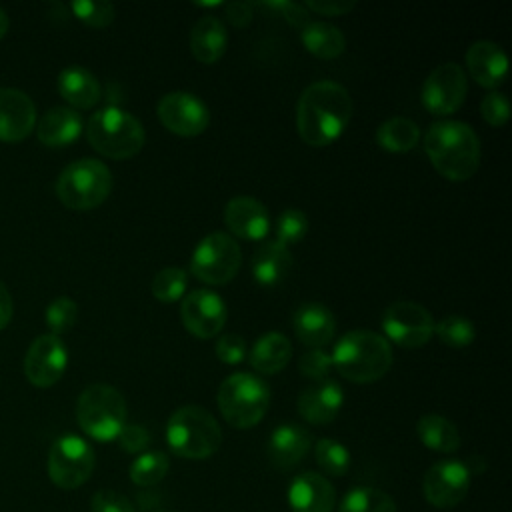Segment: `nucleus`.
Here are the masks:
<instances>
[{"instance_id":"f257e3e1","label":"nucleus","mask_w":512,"mask_h":512,"mask_svg":"<svg viewBox=\"0 0 512 512\" xmlns=\"http://www.w3.org/2000/svg\"><path fill=\"white\" fill-rule=\"evenodd\" d=\"M352 96L334 80L308 84L296 104V128L308 146H328L342 136L352 118Z\"/></svg>"},{"instance_id":"f03ea898","label":"nucleus","mask_w":512,"mask_h":512,"mask_svg":"<svg viewBox=\"0 0 512 512\" xmlns=\"http://www.w3.org/2000/svg\"><path fill=\"white\" fill-rule=\"evenodd\" d=\"M424 152L440 176L452 182L472 178L480 166V138L460 120H438L424 134Z\"/></svg>"},{"instance_id":"7ed1b4c3","label":"nucleus","mask_w":512,"mask_h":512,"mask_svg":"<svg viewBox=\"0 0 512 512\" xmlns=\"http://www.w3.org/2000/svg\"><path fill=\"white\" fill-rule=\"evenodd\" d=\"M332 368L350 382L370 384L388 374L394 362L390 342L372 330H350L332 350Z\"/></svg>"},{"instance_id":"20e7f679","label":"nucleus","mask_w":512,"mask_h":512,"mask_svg":"<svg viewBox=\"0 0 512 512\" xmlns=\"http://www.w3.org/2000/svg\"><path fill=\"white\" fill-rule=\"evenodd\" d=\"M166 442L180 458L204 460L218 452L222 444V428L206 408L186 404L174 410L168 418Z\"/></svg>"},{"instance_id":"39448f33","label":"nucleus","mask_w":512,"mask_h":512,"mask_svg":"<svg viewBox=\"0 0 512 512\" xmlns=\"http://www.w3.org/2000/svg\"><path fill=\"white\" fill-rule=\"evenodd\" d=\"M86 138L90 146L102 156L112 160H126L142 150L146 132L140 120L130 112L118 106H106L88 118Z\"/></svg>"},{"instance_id":"423d86ee","label":"nucleus","mask_w":512,"mask_h":512,"mask_svg":"<svg viewBox=\"0 0 512 512\" xmlns=\"http://www.w3.org/2000/svg\"><path fill=\"white\" fill-rule=\"evenodd\" d=\"M216 402L222 418L232 428L248 430L266 416L270 388L252 372H234L222 380Z\"/></svg>"},{"instance_id":"0eeeda50","label":"nucleus","mask_w":512,"mask_h":512,"mask_svg":"<svg viewBox=\"0 0 512 512\" xmlns=\"http://www.w3.org/2000/svg\"><path fill=\"white\" fill-rule=\"evenodd\" d=\"M126 414L128 406L122 392L104 382L86 386L76 402L80 428L98 442L116 440L126 424Z\"/></svg>"},{"instance_id":"6e6552de","label":"nucleus","mask_w":512,"mask_h":512,"mask_svg":"<svg viewBox=\"0 0 512 512\" xmlns=\"http://www.w3.org/2000/svg\"><path fill=\"white\" fill-rule=\"evenodd\" d=\"M112 172L96 158L70 162L56 180V196L70 210H92L112 192Z\"/></svg>"},{"instance_id":"1a4fd4ad","label":"nucleus","mask_w":512,"mask_h":512,"mask_svg":"<svg viewBox=\"0 0 512 512\" xmlns=\"http://www.w3.org/2000/svg\"><path fill=\"white\" fill-rule=\"evenodd\" d=\"M242 264V250L236 238L226 232L206 234L194 248L190 272L204 284L220 286L230 282Z\"/></svg>"},{"instance_id":"9d476101","label":"nucleus","mask_w":512,"mask_h":512,"mask_svg":"<svg viewBox=\"0 0 512 512\" xmlns=\"http://www.w3.org/2000/svg\"><path fill=\"white\" fill-rule=\"evenodd\" d=\"M94 464L96 456L92 446L76 434H66L50 448L48 476L58 488L76 490L92 476Z\"/></svg>"},{"instance_id":"9b49d317","label":"nucleus","mask_w":512,"mask_h":512,"mask_svg":"<svg viewBox=\"0 0 512 512\" xmlns=\"http://www.w3.org/2000/svg\"><path fill=\"white\" fill-rule=\"evenodd\" d=\"M382 330L384 338L400 348H420L434 334V318L420 302L398 300L384 310Z\"/></svg>"},{"instance_id":"f8f14e48","label":"nucleus","mask_w":512,"mask_h":512,"mask_svg":"<svg viewBox=\"0 0 512 512\" xmlns=\"http://www.w3.org/2000/svg\"><path fill=\"white\" fill-rule=\"evenodd\" d=\"M466 92L468 80L464 68L456 62H442L426 76L420 100L430 114L450 116L464 104Z\"/></svg>"},{"instance_id":"ddd939ff","label":"nucleus","mask_w":512,"mask_h":512,"mask_svg":"<svg viewBox=\"0 0 512 512\" xmlns=\"http://www.w3.org/2000/svg\"><path fill=\"white\" fill-rule=\"evenodd\" d=\"M156 114L162 126L176 136H198L210 124V110L202 98L192 92H166L158 104Z\"/></svg>"},{"instance_id":"4468645a","label":"nucleus","mask_w":512,"mask_h":512,"mask_svg":"<svg viewBox=\"0 0 512 512\" xmlns=\"http://www.w3.org/2000/svg\"><path fill=\"white\" fill-rule=\"evenodd\" d=\"M470 488V468L460 460H440L432 464L422 480L424 498L430 506L446 510L458 506Z\"/></svg>"},{"instance_id":"2eb2a0df","label":"nucleus","mask_w":512,"mask_h":512,"mask_svg":"<svg viewBox=\"0 0 512 512\" xmlns=\"http://www.w3.org/2000/svg\"><path fill=\"white\" fill-rule=\"evenodd\" d=\"M226 316V302L220 294L208 288L188 292L180 304V318L184 328L202 340L220 334L226 324Z\"/></svg>"},{"instance_id":"dca6fc26","label":"nucleus","mask_w":512,"mask_h":512,"mask_svg":"<svg viewBox=\"0 0 512 512\" xmlns=\"http://www.w3.org/2000/svg\"><path fill=\"white\" fill-rule=\"evenodd\" d=\"M66 366L68 348L56 334L38 336L24 356V374L36 388L54 386L62 378Z\"/></svg>"},{"instance_id":"f3484780","label":"nucleus","mask_w":512,"mask_h":512,"mask_svg":"<svg viewBox=\"0 0 512 512\" xmlns=\"http://www.w3.org/2000/svg\"><path fill=\"white\" fill-rule=\"evenodd\" d=\"M224 222L232 238L264 240L270 232V214L266 206L252 196H234L224 206Z\"/></svg>"},{"instance_id":"a211bd4d","label":"nucleus","mask_w":512,"mask_h":512,"mask_svg":"<svg viewBox=\"0 0 512 512\" xmlns=\"http://www.w3.org/2000/svg\"><path fill=\"white\" fill-rule=\"evenodd\" d=\"M36 126V106L16 88H0V140L20 142Z\"/></svg>"},{"instance_id":"6ab92c4d","label":"nucleus","mask_w":512,"mask_h":512,"mask_svg":"<svg viewBox=\"0 0 512 512\" xmlns=\"http://www.w3.org/2000/svg\"><path fill=\"white\" fill-rule=\"evenodd\" d=\"M466 68L476 84L494 90L508 76V56L500 44L476 40L466 50Z\"/></svg>"},{"instance_id":"aec40b11","label":"nucleus","mask_w":512,"mask_h":512,"mask_svg":"<svg viewBox=\"0 0 512 512\" xmlns=\"http://www.w3.org/2000/svg\"><path fill=\"white\" fill-rule=\"evenodd\" d=\"M344 404V392L340 384L326 378L310 384L298 396V414L316 426L330 424Z\"/></svg>"},{"instance_id":"412c9836","label":"nucleus","mask_w":512,"mask_h":512,"mask_svg":"<svg viewBox=\"0 0 512 512\" xmlns=\"http://www.w3.org/2000/svg\"><path fill=\"white\" fill-rule=\"evenodd\" d=\"M286 496L292 512H332L336 504L332 484L316 472L298 474L290 482Z\"/></svg>"},{"instance_id":"4be33fe9","label":"nucleus","mask_w":512,"mask_h":512,"mask_svg":"<svg viewBox=\"0 0 512 512\" xmlns=\"http://www.w3.org/2000/svg\"><path fill=\"white\" fill-rule=\"evenodd\" d=\"M312 444V436L306 428L288 422L274 428V432L268 438V458L274 468L286 472L300 464V460L308 454Z\"/></svg>"},{"instance_id":"5701e85b","label":"nucleus","mask_w":512,"mask_h":512,"mask_svg":"<svg viewBox=\"0 0 512 512\" xmlns=\"http://www.w3.org/2000/svg\"><path fill=\"white\" fill-rule=\"evenodd\" d=\"M296 338L310 348H324L332 342L336 332L334 314L320 302H304L292 316Z\"/></svg>"},{"instance_id":"b1692460","label":"nucleus","mask_w":512,"mask_h":512,"mask_svg":"<svg viewBox=\"0 0 512 512\" xmlns=\"http://www.w3.org/2000/svg\"><path fill=\"white\" fill-rule=\"evenodd\" d=\"M84 128L82 116L70 106H54L40 116L36 126L38 140L50 148H62L72 144Z\"/></svg>"},{"instance_id":"393cba45","label":"nucleus","mask_w":512,"mask_h":512,"mask_svg":"<svg viewBox=\"0 0 512 512\" xmlns=\"http://www.w3.org/2000/svg\"><path fill=\"white\" fill-rule=\"evenodd\" d=\"M228 46V32L220 18L202 16L190 30V52L202 64L218 62Z\"/></svg>"},{"instance_id":"a878e982","label":"nucleus","mask_w":512,"mask_h":512,"mask_svg":"<svg viewBox=\"0 0 512 512\" xmlns=\"http://www.w3.org/2000/svg\"><path fill=\"white\" fill-rule=\"evenodd\" d=\"M58 92L60 96L70 104V108H78V110H88L92 108L102 94L100 82L98 78L82 68V66H66L60 74H58Z\"/></svg>"},{"instance_id":"bb28decb","label":"nucleus","mask_w":512,"mask_h":512,"mask_svg":"<svg viewBox=\"0 0 512 512\" xmlns=\"http://www.w3.org/2000/svg\"><path fill=\"white\" fill-rule=\"evenodd\" d=\"M292 270V254L288 246L268 240L252 256V276L260 286H278Z\"/></svg>"},{"instance_id":"cd10ccee","label":"nucleus","mask_w":512,"mask_h":512,"mask_svg":"<svg viewBox=\"0 0 512 512\" xmlns=\"http://www.w3.org/2000/svg\"><path fill=\"white\" fill-rule=\"evenodd\" d=\"M292 356V344L288 336H284L278 330L264 332L258 336V340L252 344L248 352L250 366L260 374H278L286 368Z\"/></svg>"},{"instance_id":"c85d7f7f","label":"nucleus","mask_w":512,"mask_h":512,"mask_svg":"<svg viewBox=\"0 0 512 512\" xmlns=\"http://www.w3.org/2000/svg\"><path fill=\"white\" fill-rule=\"evenodd\" d=\"M300 40L310 54L322 60L336 58L346 48V38L342 30L336 28L334 24L320 22V20H310L308 24H304L300 28Z\"/></svg>"},{"instance_id":"c756f323","label":"nucleus","mask_w":512,"mask_h":512,"mask_svg":"<svg viewBox=\"0 0 512 512\" xmlns=\"http://www.w3.org/2000/svg\"><path fill=\"white\" fill-rule=\"evenodd\" d=\"M416 434L420 442L442 454H452L460 448V432L452 420L440 414H424L416 422Z\"/></svg>"},{"instance_id":"7c9ffc66","label":"nucleus","mask_w":512,"mask_h":512,"mask_svg":"<svg viewBox=\"0 0 512 512\" xmlns=\"http://www.w3.org/2000/svg\"><path fill=\"white\" fill-rule=\"evenodd\" d=\"M420 140V128L406 116H392L376 130V142L388 152H408Z\"/></svg>"},{"instance_id":"2f4dec72","label":"nucleus","mask_w":512,"mask_h":512,"mask_svg":"<svg viewBox=\"0 0 512 512\" xmlns=\"http://www.w3.org/2000/svg\"><path fill=\"white\" fill-rule=\"evenodd\" d=\"M338 512H396V502L380 488L356 486L346 492Z\"/></svg>"},{"instance_id":"473e14b6","label":"nucleus","mask_w":512,"mask_h":512,"mask_svg":"<svg viewBox=\"0 0 512 512\" xmlns=\"http://www.w3.org/2000/svg\"><path fill=\"white\" fill-rule=\"evenodd\" d=\"M168 468H170V460L164 452L160 450L142 452L130 466V480L136 486L148 488L158 484L166 476Z\"/></svg>"},{"instance_id":"72a5a7b5","label":"nucleus","mask_w":512,"mask_h":512,"mask_svg":"<svg viewBox=\"0 0 512 512\" xmlns=\"http://www.w3.org/2000/svg\"><path fill=\"white\" fill-rule=\"evenodd\" d=\"M186 286H188V272L180 266H166L154 274L150 290L158 302L172 304L184 296Z\"/></svg>"},{"instance_id":"f704fd0d","label":"nucleus","mask_w":512,"mask_h":512,"mask_svg":"<svg viewBox=\"0 0 512 512\" xmlns=\"http://www.w3.org/2000/svg\"><path fill=\"white\" fill-rule=\"evenodd\" d=\"M434 334L438 340L450 348H466L474 342L476 338V328L466 316L450 314L444 316L442 320L434 322Z\"/></svg>"},{"instance_id":"c9c22d12","label":"nucleus","mask_w":512,"mask_h":512,"mask_svg":"<svg viewBox=\"0 0 512 512\" xmlns=\"http://www.w3.org/2000/svg\"><path fill=\"white\" fill-rule=\"evenodd\" d=\"M318 466L330 476H344L350 468L348 448L334 438H320L314 448Z\"/></svg>"},{"instance_id":"e433bc0d","label":"nucleus","mask_w":512,"mask_h":512,"mask_svg":"<svg viewBox=\"0 0 512 512\" xmlns=\"http://www.w3.org/2000/svg\"><path fill=\"white\" fill-rule=\"evenodd\" d=\"M70 10L78 20L92 28H104L114 22L116 8L108 0H76L70 4Z\"/></svg>"},{"instance_id":"4c0bfd02","label":"nucleus","mask_w":512,"mask_h":512,"mask_svg":"<svg viewBox=\"0 0 512 512\" xmlns=\"http://www.w3.org/2000/svg\"><path fill=\"white\" fill-rule=\"evenodd\" d=\"M308 232V216L298 210V208H286L274 226V234H276V242L290 246L300 242Z\"/></svg>"},{"instance_id":"58836bf2","label":"nucleus","mask_w":512,"mask_h":512,"mask_svg":"<svg viewBox=\"0 0 512 512\" xmlns=\"http://www.w3.org/2000/svg\"><path fill=\"white\" fill-rule=\"evenodd\" d=\"M44 318H46V324L50 328V334L60 336L62 332H66L74 326V322L78 318V306L72 298L58 296L48 304Z\"/></svg>"},{"instance_id":"ea45409f","label":"nucleus","mask_w":512,"mask_h":512,"mask_svg":"<svg viewBox=\"0 0 512 512\" xmlns=\"http://www.w3.org/2000/svg\"><path fill=\"white\" fill-rule=\"evenodd\" d=\"M298 368H300V374L306 376L308 380H314V382L326 380L328 374L332 372V356L322 348H310L300 356Z\"/></svg>"},{"instance_id":"a19ab883","label":"nucleus","mask_w":512,"mask_h":512,"mask_svg":"<svg viewBox=\"0 0 512 512\" xmlns=\"http://www.w3.org/2000/svg\"><path fill=\"white\" fill-rule=\"evenodd\" d=\"M480 114L482 118L490 124V126H504L510 118V104H508V98L498 92V90H492L488 92L482 102H480Z\"/></svg>"},{"instance_id":"79ce46f5","label":"nucleus","mask_w":512,"mask_h":512,"mask_svg":"<svg viewBox=\"0 0 512 512\" xmlns=\"http://www.w3.org/2000/svg\"><path fill=\"white\" fill-rule=\"evenodd\" d=\"M90 510L92 512H136L132 502L124 494H120L116 490H110V488L98 490L92 496Z\"/></svg>"},{"instance_id":"37998d69","label":"nucleus","mask_w":512,"mask_h":512,"mask_svg":"<svg viewBox=\"0 0 512 512\" xmlns=\"http://www.w3.org/2000/svg\"><path fill=\"white\" fill-rule=\"evenodd\" d=\"M216 356L224 364H240L246 358V342L238 334H222L216 340Z\"/></svg>"},{"instance_id":"c03bdc74","label":"nucleus","mask_w":512,"mask_h":512,"mask_svg":"<svg viewBox=\"0 0 512 512\" xmlns=\"http://www.w3.org/2000/svg\"><path fill=\"white\" fill-rule=\"evenodd\" d=\"M118 444L124 452L128 454H140L148 448L150 444V434L144 426L140 424H124V428L118 434Z\"/></svg>"},{"instance_id":"a18cd8bd","label":"nucleus","mask_w":512,"mask_h":512,"mask_svg":"<svg viewBox=\"0 0 512 512\" xmlns=\"http://www.w3.org/2000/svg\"><path fill=\"white\" fill-rule=\"evenodd\" d=\"M262 6H266V8H270V10H274V12H278L286 22H290L292 26H298V28H302L304 24H308L310 22V16H308V10L304 8V4H296V2H286V0H282V2H262Z\"/></svg>"},{"instance_id":"49530a36","label":"nucleus","mask_w":512,"mask_h":512,"mask_svg":"<svg viewBox=\"0 0 512 512\" xmlns=\"http://www.w3.org/2000/svg\"><path fill=\"white\" fill-rule=\"evenodd\" d=\"M356 2L352 0H306L304 8L308 12H316L322 16H342L354 10Z\"/></svg>"},{"instance_id":"de8ad7c7","label":"nucleus","mask_w":512,"mask_h":512,"mask_svg":"<svg viewBox=\"0 0 512 512\" xmlns=\"http://www.w3.org/2000/svg\"><path fill=\"white\" fill-rule=\"evenodd\" d=\"M222 8L226 12V18L238 28L248 26L254 18V4L250 2H226Z\"/></svg>"},{"instance_id":"09e8293b","label":"nucleus","mask_w":512,"mask_h":512,"mask_svg":"<svg viewBox=\"0 0 512 512\" xmlns=\"http://www.w3.org/2000/svg\"><path fill=\"white\" fill-rule=\"evenodd\" d=\"M10 318H12V298L4 282H0V330L8 326Z\"/></svg>"},{"instance_id":"8fccbe9b","label":"nucleus","mask_w":512,"mask_h":512,"mask_svg":"<svg viewBox=\"0 0 512 512\" xmlns=\"http://www.w3.org/2000/svg\"><path fill=\"white\" fill-rule=\"evenodd\" d=\"M6 32H8V14L0 8V40L4 38Z\"/></svg>"},{"instance_id":"3c124183","label":"nucleus","mask_w":512,"mask_h":512,"mask_svg":"<svg viewBox=\"0 0 512 512\" xmlns=\"http://www.w3.org/2000/svg\"><path fill=\"white\" fill-rule=\"evenodd\" d=\"M156 512H162V510H156Z\"/></svg>"}]
</instances>
